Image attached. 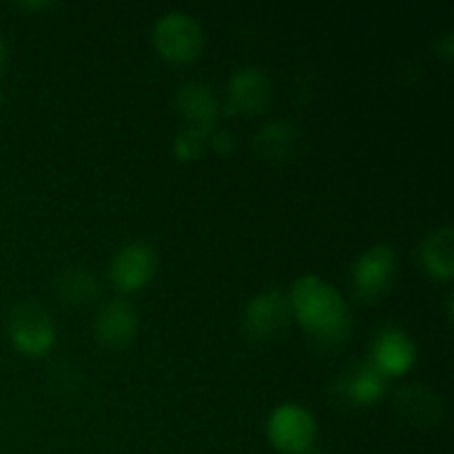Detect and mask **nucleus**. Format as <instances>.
I'll list each match as a JSON object with an SVG mask.
<instances>
[{"label":"nucleus","instance_id":"4be33fe9","mask_svg":"<svg viewBox=\"0 0 454 454\" xmlns=\"http://www.w3.org/2000/svg\"><path fill=\"white\" fill-rule=\"evenodd\" d=\"M301 454H324V452H317V450H313V448H310V450H306V452H301Z\"/></svg>","mask_w":454,"mask_h":454},{"label":"nucleus","instance_id":"f8f14e48","mask_svg":"<svg viewBox=\"0 0 454 454\" xmlns=\"http://www.w3.org/2000/svg\"><path fill=\"white\" fill-rule=\"evenodd\" d=\"M177 109L189 127L202 129V131H213L222 114V105L213 89L198 80L184 82L177 89Z\"/></svg>","mask_w":454,"mask_h":454},{"label":"nucleus","instance_id":"6e6552de","mask_svg":"<svg viewBox=\"0 0 454 454\" xmlns=\"http://www.w3.org/2000/svg\"><path fill=\"white\" fill-rule=\"evenodd\" d=\"M158 269V255L146 242H129L114 255L109 266V278L115 288L133 293L145 288Z\"/></svg>","mask_w":454,"mask_h":454},{"label":"nucleus","instance_id":"20e7f679","mask_svg":"<svg viewBox=\"0 0 454 454\" xmlns=\"http://www.w3.org/2000/svg\"><path fill=\"white\" fill-rule=\"evenodd\" d=\"M266 434L278 450L301 454L313 448L315 437H317V421L313 412H309L300 403H282L270 412Z\"/></svg>","mask_w":454,"mask_h":454},{"label":"nucleus","instance_id":"aec40b11","mask_svg":"<svg viewBox=\"0 0 454 454\" xmlns=\"http://www.w3.org/2000/svg\"><path fill=\"white\" fill-rule=\"evenodd\" d=\"M7 58H9L7 43H4V38H3V35H0V75L4 74V67H7Z\"/></svg>","mask_w":454,"mask_h":454},{"label":"nucleus","instance_id":"412c9836","mask_svg":"<svg viewBox=\"0 0 454 454\" xmlns=\"http://www.w3.org/2000/svg\"><path fill=\"white\" fill-rule=\"evenodd\" d=\"M20 7H25V9H47L49 3H22Z\"/></svg>","mask_w":454,"mask_h":454},{"label":"nucleus","instance_id":"f257e3e1","mask_svg":"<svg viewBox=\"0 0 454 454\" xmlns=\"http://www.w3.org/2000/svg\"><path fill=\"white\" fill-rule=\"evenodd\" d=\"M293 317L317 344L335 348L353 333V315L335 286L319 275L295 279L288 291Z\"/></svg>","mask_w":454,"mask_h":454},{"label":"nucleus","instance_id":"9b49d317","mask_svg":"<svg viewBox=\"0 0 454 454\" xmlns=\"http://www.w3.org/2000/svg\"><path fill=\"white\" fill-rule=\"evenodd\" d=\"M388 377L377 371L371 362H359L350 366L337 381L335 390L350 406H371L386 393Z\"/></svg>","mask_w":454,"mask_h":454},{"label":"nucleus","instance_id":"ddd939ff","mask_svg":"<svg viewBox=\"0 0 454 454\" xmlns=\"http://www.w3.org/2000/svg\"><path fill=\"white\" fill-rule=\"evenodd\" d=\"M397 408L415 426H437L443 419L442 397L424 384L403 386L397 393Z\"/></svg>","mask_w":454,"mask_h":454},{"label":"nucleus","instance_id":"2eb2a0df","mask_svg":"<svg viewBox=\"0 0 454 454\" xmlns=\"http://www.w3.org/2000/svg\"><path fill=\"white\" fill-rule=\"evenodd\" d=\"M297 140H300V133H297V129L291 122L275 120V122L264 124L255 133L253 146H255V151L262 158L270 160V162H279V160H286L295 151Z\"/></svg>","mask_w":454,"mask_h":454},{"label":"nucleus","instance_id":"423d86ee","mask_svg":"<svg viewBox=\"0 0 454 454\" xmlns=\"http://www.w3.org/2000/svg\"><path fill=\"white\" fill-rule=\"evenodd\" d=\"M293 319L288 293L264 291L253 297L242 315V328L253 341H269L282 335Z\"/></svg>","mask_w":454,"mask_h":454},{"label":"nucleus","instance_id":"dca6fc26","mask_svg":"<svg viewBox=\"0 0 454 454\" xmlns=\"http://www.w3.org/2000/svg\"><path fill=\"white\" fill-rule=\"evenodd\" d=\"M53 286H56L58 297L71 306L89 304V301L96 300L98 293H100L96 275H93L87 266L80 264H71L67 266V269H62L60 273H58Z\"/></svg>","mask_w":454,"mask_h":454},{"label":"nucleus","instance_id":"6ab92c4d","mask_svg":"<svg viewBox=\"0 0 454 454\" xmlns=\"http://www.w3.org/2000/svg\"><path fill=\"white\" fill-rule=\"evenodd\" d=\"M437 49H439V53H442L443 58H452V51H454L452 31H448V34L443 35L442 40H439V43H437Z\"/></svg>","mask_w":454,"mask_h":454},{"label":"nucleus","instance_id":"5701e85b","mask_svg":"<svg viewBox=\"0 0 454 454\" xmlns=\"http://www.w3.org/2000/svg\"><path fill=\"white\" fill-rule=\"evenodd\" d=\"M0 105H3V93H0Z\"/></svg>","mask_w":454,"mask_h":454},{"label":"nucleus","instance_id":"9d476101","mask_svg":"<svg viewBox=\"0 0 454 454\" xmlns=\"http://www.w3.org/2000/svg\"><path fill=\"white\" fill-rule=\"evenodd\" d=\"M137 319L136 309L124 300H111L98 310L96 322H93V331L100 344L109 346V348H122V346L131 344L133 337L137 335Z\"/></svg>","mask_w":454,"mask_h":454},{"label":"nucleus","instance_id":"1a4fd4ad","mask_svg":"<svg viewBox=\"0 0 454 454\" xmlns=\"http://www.w3.org/2000/svg\"><path fill=\"white\" fill-rule=\"evenodd\" d=\"M417 362V344L397 326L381 328L371 344V364L386 377L402 375Z\"/></svg>","mask_w":454,"mask_h":454},{"label":"nucleus","instance_id":"4468645a","mask_svg":"<svg viewBox=\"0 0 454 454\" xmlns=\"http://www.w3.org/2000/svg\"><path fill=\"white\" fill-rule=\"evenodd\" d=\"M421 264L430 278L448 282L454 273V233L452 226H439L424 238L419 247Z\"/></svg>","mask_w":454,"mask_h":454},{"label":"nucleus","instance_id":"f3484780","mask_svg":"<svg viewBox=\"0 0 454 454\" xmlns=\"http://www.w3.org/2000/svg\"><path fill=\"white\" fill-rule=\"evenodd\" d=\"M208 146V131L195 127H184L176 136L173 142V153L180 160H195L204 153V149Z\"/></svg>","mask_w":454,"mask_h":454},{"label":"nucleus","instance_id":"39448f33","mask_svg":"<svg viewBox=\"0 0 454 454\" xmlns=\"http://www.w3.org/2000/svg\"><path fill=\"white\" fill-rule=\"evenodd\" d=\"M350 278H353L355 293L362 300H380L393 288L397 278V253L390 244H375L355 260Z\"/></svg>","mask_w":454,"mask_h":454},{"label":"nucleus","instance_id":"0eeeda50","mask_svg":"<svg viewBox=\"0 0 454 454\" xmlns=\"http://www.w3.org/2000/svg\"><path fill=\"white\" fill-rule=\"evenodd\" d=\"M273 100L270 80L260 67H242L226 84V111L229 114H264Z\"/></svg>","mask_w":454,"mask_h":454},{"label":"nucleus","instance_id":"a211bd4d","mask_svg":"<svg viewBox=\"0 0 454 454\" xmlns=\"http://www.w3.org/2000/svg\"><path fill=\"white\" fill-rule=\"evenodd\" d=\"M208 145H211L217 153L229 155L235 146V137L233 133L226 131V129H213V131H208Z\"/></svg>","mask_w":454,"mask_h":454},{"label":"nucleus","instance_id":"f03ea898","mask_svg":"<svg viewBox=\"0 0 454 454\" xmlns=\"http://www.w3.org/2000/svg\"><path fill=\"white\" fill-rule=\"evenodd\" d=\"M153 44L164 60L191 62L204 47L202 25L186 12H167L155 20Z\"/></svg>","mask_w":454,"mask_h":454},{"label":"nucleus","instance_id":"7ed1b4c3","mask_svg":"<svg viewBox=\"0 0 454 454\" xmlns=\"http://www.w3.org/2000/svg\"><path fill=\"white\" fill-rule=\"evenodd\" d=\"M9 340L22 355H47L56 341V326L49 310L38 301H20L13 306L9 313Z\"/></svg>","mask_w":454,"mask_h":454}]
</instances>
